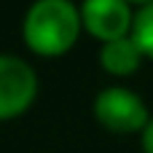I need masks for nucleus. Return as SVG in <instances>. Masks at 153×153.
Wrapping results in <instances>:
<instances>
[{"instance_id": "obj_5", "label": "nucleus", "mask_w": 153, "mask_h": 153, "mask_svg": "<svg viewBox=\"0 0 153 153\" xmlns=\"http://www.w3.org/2000/svg\"><path fill=\"white\" fill-rule=\"evenodd\" d=\"M100 62L108 73L113 75H129L140 67L143 62V51L140 46L134 43L132 35H124V38H116V40H108L102 43V51H100Z\"/></svg>"}, {"instance_id": "obj_3", "label": "nucleus", "mask_w": 153, "mask_h": 153, "mask_svg": "<svg viewBox=\"0 0 153 153\" xmlns=\"http://www.w3.org/2000/svg\"><path fill=\"white\" fill-rule=\"evenodd\" d=\"M38 94V75L35 70L13 56L0 54V121L24 113Z\"/></svg>"}, {"instance_id": "obj_1", "label": "nucleus", "mask_w": 153, "mask_h": 153, "mask_svg": "<svg viewBox=\"0 0 153 153\" xmlns=\"http://www.w3.org/2000/svg\"><path fill=\"white\" fill-rule=\"evenodd\" d=\"M81 24V11L70 0H35L24 16L22 32L35 54L56 56L78 40Z\"/></svg>"}, {"instance_id": "obj_8", "label": "nucleus", "mask_w": 153, "mask_h": 153, "mask_svg": "<svg viewBox=\"0 0 153 153\" xmlns=\"http://www.w3.org/2000/svg\"><path fill=\"white\" fill-rule=\"evenodd\" d=\"M126 3H143V5H148V3H153V0H126Z\"/></svg>"}, {"instance_id": "obj_7", "label": "nucleus", "mask_w": 153, "mask_h": 153, "mask_svg": "<svg viewBox=\"0 0 153 153\" xmlns=\"http://www.w3.org/2000/svg\"><path fill=\"white\" fill-rule=\"evenodd\" d=\"M143 151L153 153V118L148 121V126L143 129Z\"/></svg>"}, {"instance_id": "obj_4", "label": "nucleus", "mask_w": 153, "mask_h": 153, "mask_svg": "<svg viewBox=\"0 0 153 153\" xmlns=\"http://www.w3.org/2000/svg\"><path fill=\"white\" fill-rule=\"evenodd\" d=\"M81 22L94 38L108 43V40L132 35L134 13L126 0H83Z\"/></svg>"}, {"instance_id": "obj_2", "label": "nucleus", "mask_w": 153, "mask_h": 153, "mask_svg": "<svg viewBox=\"0 0 153 153\" xmlns=\"http://www.w3.org/2000/svg\"><path fill=\"white\" fill-rule=\"evenodd\" d=\"M94 116L97 121L110 129V132H143L148 126V108L140 100V94H134L132 89L124 86H108L97 94L94 100Z\"/></svg>"}, {"instance_id": "obj_6", "label": "nucleus", "mask_w": 153, "mask_h": 153, "mask_svg": "<svg viewBox=\"0 0 153 153\" xmlns=\"http://www.w3.org/2000/svg\"><path fill=\"white\" fill-rule=\"evenodd\" d=\"M132 38H134V43L140 46L143 56H151L153 59V3L143 5V8L134 13Z\"/></svg>"}]
</instances>
